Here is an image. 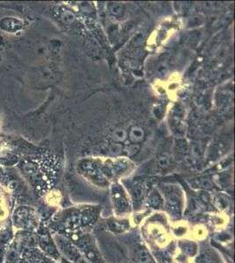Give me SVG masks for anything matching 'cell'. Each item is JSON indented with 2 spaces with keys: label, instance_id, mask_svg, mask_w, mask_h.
I'll list each match as a JSON object with an SVG mask.
<instances>
[{
  "label": "cell",
  "instance_id": "obj_1",
  "mask_svg": "<svg viewBox=\"0 0 235 263\" xmlns=\"http://www.w3.org/2000/svg\"><path fill=\"white\" fill-rule=\"evenodd\" d=\"M129 139L134 143H139L142 141L145 138L144 130L138 125H134L130 128L129 131Z\"/></svg>",
  "mask_w": 235,
  "mask_h": 263
},
{
  "label": "cell",
  "instance_id": "obj_2",
  "mask_svg": "<svg viewBox=\"0 0 235 263\" xmlns=\"http://www.w3.org/2000/svg\"><path fill=\"white\" fill-rule=\"evenodd\" d=\"M112 139L117 142V143H120V142H123L125 141L126 138H127V132L125 131V129L121 128V127H119V128H116L113 133H112Z\"/></svg>",
  "mask_w": 235,
  "mask_h": 263
},
{
  "label": "cell",
  "instance_id": "obj_3",
  "mask_svg": "<svg viewBox=\"0 0 235 263\" xmlns=\"http://www.w3.org/2000/svg\"><path fill=\"white\" fill-rule=\"evenodd\" d=\"M75 19H76V17H75L74 13L70 11H68V10L63 11V13L61 15V20H62L63 24L65 25H71L75 21Z\"/></svg>",
  "mask_w": 235,
  "mask_h": 263
},
{
  "label": "cell",
  "instance_id": "obj_4",
  "mask_svg": "<svg viewBox=\"0 0 235 263\" xmlns=\"http://www.w3.org/2000/svg\"><path fill=\"white\" fill-rule=\"evenodd\" d=\"M110 13L114 16H119L121 14V12H123V7L120 4L118 3H111L110 5Z\"/></svg>",
  "mask_w": 235,
  "mask_h": 263
},
{
  "label": "cell",
  "instance_id": "obj_5",
  "mask_svg": "<svg viewBox=\"0 0 235 263\" xmlns=\"http://www.w3.org/2000/svg\"><path fill=\"white\" fill-rule=\"evenodd\" d=\"M158 164L159 167H162V168L168 167L169 166V159H168V156H166V155L161 156L158 160Z\"/></svg>",
  "mask_w": 235,
  "mask_h": 263
},
{
  "label": "cell",
  "instance_id": "obj_6",
  "mask_svg": "<svg viewBox=\"0 0 235 263\" xmlns=\"http://www.w3.org/2000/svg\"><path fill=\"white\" fill-rule=\"evenodd\" d=\"M139 148H140L139 145H138V144H133L127 148L126 151H127V153L132 156V155H134L135 153H138V151H139Z\"/></svg>",
  "mask_w": 235,
  "mask_h": 263
},
{
  "label": "cell",
  "instance_id": "obj_7",
  "mask_svg": "<svg viewBox=\"0 0 235 263\" xmlns=\"http://www.w3.org/2000/svg\"><path fill=\"white\" fill-rule=\"evenodd\" d=\"M139 259L141 263H148L150 261V257L146 252H140L139 254Z\"/></svg>",
  "mask_w": 235,
  "mask_h": 263
},
{
  "label": "cell",
  "instance_id": "obj_8",
  "mask_svg": "<svg viewBox=\"0 0 235 263\" xmlns=\"http://www.w3.org/2000/svg\"><path fill=\"white\" fill-rule=\"evenodd\" d=\"M110 150L112 152V153H119L120 151H121L122 150V147L120 146V144L119 143H115V144H112L111 146H110Z\"/></svg>",
  "mask_w": 235,
  "mask_h": 263
},
{
  "label": "cell",
  "instance_id": "obj_9",
  "mask_svg": "<svg viewBox=\"0 0 235 263\" xmlns=\"http://www.w3.org/2000/svg\"><path fill=\"white\" fill-rule=\"evenodd\" d=\"M9 185L11 189H15L17 187V185H18V182H16V181H12V182H10Z\"/></svg>",
  "mask_w": 235,
  "mask_h": 263
}]
</instances>
